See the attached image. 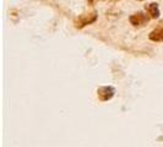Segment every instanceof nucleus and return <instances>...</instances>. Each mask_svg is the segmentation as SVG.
Returning a JSON list of instances; mask_svg holds the SVG:
<instances>
[{"label":"nucleus","instance_id":"7","mask_svg":"<svg viewBox=\"0 0 163 147\" xmlns=\"http://www.w3.org/2000/svg\"><path fill=\"white\" fill-rule=\"evenodd\" d=\"M112 2H119V0H112Z\"/></svg>","mask_w":163,"mask_h":147},{"label":"nucleus","instance_id":"5","mask_svg":"<svg viewBox=\"0 0 163 147\" xmlns=\"http://www.w3.org/2000/svg\"><path fill=\"white\" fill-rule=\"evenodd\" d=\"M149 38L152 42H163V27H158L153 30L149 34Z\"/></svg>","mask_w":163,"mask_h":147},{"label":"nucleus","instance_id":"2","mask_svg":"<svg viewBox=\"0 0 163 147\" xmlns=\"http://www.w3.org/2000/svg\"><path fill=\"white\" fill-rule=\"evenodd\" d=\"M115 89L112 86H101L97 88V97L101 102H107L114 97Z\"/></svg>","mask_w":163,"mask_h":147},{"label":"nucleus","instance_id":"6","mask_svg":"<svg viewBox=\"0 0 163 147\" xmlns=\"http://www.w3.org/2000/svg\"><path fill=\"white\" fill-rule=\"evenodd\" d=\"M96 2H101V0H87V3H88V5H93Z\"/></svg>","mask_w":163,"mask_h":147},{"label":"nucleus","instance_id":"4","mask_svg":"<svg viewBox=\"0 0 163 147\" xmlns=\"http://www.w3.org/2000/svg\"><path fill=\"white\" fill-rule=\"evenodd\" d=\"M146 11L149 14V16L151 18H158L161 12H159V6L157 3H151L149 5H146Z\"/></svg>","mask_w":163,"mask_h":147},{"label":"nucleus","instance_id":"3","mask_svg":"<svg viewBox=\"0 0 163 147\" xmlns=\"http://www.w3.org/2000/svg\"><path fill=\"white\" fill-rule=\"evenodd\" d=\"M150 18H151V17H150L149 15L139 11V12L133 14V15L129 17V22H130L134 27H142V26H145V25L149 22Z\"/></svg>","mask_w":163,"mask_h":147},{"label":"nucleus","instance_id":"8","mask_svg":"<svg viewBox=\"0 0 163 147\" xmlns=\"http://www.w3.org/2000/svg\"><path fill=\"white\" fill-rule=\"evenodd\" d=\"M137 2H145V0H137Z\"/></svg>","mask_w":163,"mask_h":147},{"label":"nucleus","instance_id":"1","mask_svg":"<svg viewBox=\"0 0 163 147\" xmlns=\"http://www.w3.org/2000/svg\"><path fill=\"white\" fill-rule=\"evenodd\" d=\"M98 18V15L96 11H92V12H87V14H82V15H79L75 20H74V27L77 28V30H81L88 25H92L97 21Z\"/></svg>","mask_w":163,"mask_h":147}]
</instances>
